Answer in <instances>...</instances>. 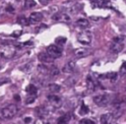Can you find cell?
<instances>
[{
    "label": "cell",
    "mask_w": 126,
    "mask_h": 124,
    "mask_svg": "<svg viewBox=\"0 0 126 124\" xmlns=\"http://www.w3.org/2000/svg\"><path fill=\"white\" fill-rule=\"evenodd\" d=\"M125 43H126V37L124 35H120V36H117V37H114L111 44H110V51L112 53H120L123 49H124V46H125Z\"/></svg>",
    "instance_id": "cell-1"
},
{
    "label": "cell",
    "mask_w": 126,
    "mask_h": 124,
    "mask_svg": "<svg viewBox=\"0 0 126 124\" xmlns=\"http://www.w3.org/2000/svg\"><path fill=\"white\" fill-rule=\"evenodd\" d=\"M18 112V107L15 104H9L6 107L0 108L1 119H12Z\"/></svg>",
    "instance_id": "cell-2"
},
{
    "label": "cell",
    "mask_w": 126,
    "mask_h": 124,
    "mask_svg": "<svg viewBox=\"0 0 126 124\" xmlns=\"http://www.w3.org/2000/svg\"><path fill=\"white\" fill-rule=\"evenodd\" d=\"M16 53V47L11 44L1 45L0 46V57L4 59H11Z\"/></svg>",
    "instance_id": "cell-3"
},
{
    "label": "cell",
    "mask_w": 126,
    "mask_h": 124,
    "mask_svg": "<svg viewBox=\"0 0 126 124\" xmlns=\"http://www.w3.org/2000/svg\"><path fill=\"white\" fill-rule=\"evenodd\" d=\"M92 38H93V34L88 30H85V31L79 32L77 35L78 41L83 45H90L92 42Z\"/></svg>",
    "instance_id": "cell-4"
},
{
    "label": "cell",
    "mask_w": 126,
    "mask_h": 124,
    "mask_svg": "<svg viewBox=\"0 0 126 124\" xmlns=\"http://www.w3.org/2000/svg\"><path fill=\"white\" fill-rule=\"evenodd\" d=\"M46 52L50 56H52L54 59H56V58L61 57V55H62V48L59 45H57V44H50V45L47 46Z\"/></svg>",
    "instance_id": "cell-5"
},
{
    "label": "cell",
    "mask_w": 126,
    "mask_h": 124,
    "mask_svg": "<svg viewBox=\"0 0 126 124\" xmlns=\"http://www.w3.org/2000/svg\"><path fill=\"white\" fill-rule=\"evenodd\" d=\"M94 102L98 106H106L109 103V96L107 94H98L93 98Z\"/></svg>",
    "instance_id": "cell-6"
},
{
    "label": "cell",
    "mask_w": 126,
    "mask_h": 124,
    "mask_svg": "<svg viewBox=\"0 0 126 124\" xmlns=\"http://www.w3.org/2000/svg\"><path fill=\"white\" fill-rule=\"evenodd\" d=\"M47 99H48V102L54 107V108H60L62 106V99L57 96V95H48L47 96Z\"/></svg>",
    "instance_id": "cell-7"
},
{
    "label": "cell",
    "mask_w": 126,
    "mask_h": 124,
    "mask_svg": "<svg viewBox=\"0 0 126 124\" xmlns=\"http://www.w3.org/2000/svg\"><path fill=\"white\" fill-rule=\"evenodd\" d=\"M52 19L54 21H62L65 23H68L71 21V18L69 15H67L66 13H62V12H57L52 16Z\"/></svg>",
    "instance_id": "cell-8"
},
{
    "label": "cell",
    "mask_w": 126,
    "mask_h": 124,
    "mask_svg": "<svg viewBox=\"0 0 126 124\" xmlns=\"http://www.w3.org/2000/svg\"><path fill=\"white\" fill-rule=\"evenodd\" d=\"M37 58L42 63H52L54 61V58L52 56H50L47 52H40V53H38Z\"/></svg>",
    "instance_id": "cell-9"
},
{
    "label": "cell",
    "mask_w": 126,
    "mask_h": 124,
    "mask_svg": "<svg viewBox=\"0 0 126 124\" xmlns=\"http://www.w3.org/2000/svg\"><path fill=\"white\" fill-rule=\"evenodd\" d=\"M92 54V49L90 48H85V47H81V48H77L75 50V55L79 58L81 57H85V56H88Z\"/></svg>",
    "instance_id": "cell-10"
},
{
    "label": "cell",
    "mask_w": 126,
    "mask_h": 124,
    "mask_svg": "<svg viewBox=\"0 0 126 124\" xmlns=\"http://www.w3.org/2000/svg\"><path fill=\"white\" fill-rule=\"evenodd\" d=\"M42 19H43V15H42L41 13H39V12H33V13H32V14L30 15V18H29L31 24L38 23V22H40Z\"/></svg>",
    "instance_id": "cell-11"
},
{
    "label": "cell",
    "mask_w": 126,
    "mask_h": 124,
    "mask_svg": "<svg viewBox=\"0 0 126 124\" xmlns=\"http://www.w3.org/2000/svg\"><path fill=\"white\" fill-rule=\"evenodd\" d=\"M75 67H76L75 61L71 60V61H68V62L63 66L62 71H63L64 73H66V74H71V73L75 70Z\"/></svg>",
    "instance_id": "cell-12"
},
{
    "label": "cell",
    "mask_w": 126,
    "mask_h": 124,
    "mask_svg": "<svg viewBox=\"0 0 126 124\" xmlns=\"http://www.w3.org/2000/svg\"><path fill=\"white\" fill-rule=\"evenodd\" d=\"M35 113L39 118H45L48 116V110L44 106H37L35 108Z\"/></svg>",
    "instance_id": "cell-13"
},
{
    "label": "cell",
    "mask_w": 126,
    "mask_h": 124,
    "mask_svg": "<svg viewBox=\"0 0 126 124\" xmlns=\"http://www.w3.org/2000/svg\"><path fill=\"white\" fill-rule=\"evenodd\" d=\"M114 119L112 113H104L100 116V123L101 124H109Z\"/></svg>",
    "instance_id": "cell-14"
},
{
    "label": "cell",
    "mask_w": 126,
    "mask_h": 124,
    "mask_svg": "<svg viewBox=\"0 0 126 124\" xmlns=\"http://www.w3.org/2000/svg\"><path fill=\"white\" fill-rule=\"evenodd\" d=\"M75 24H76V26H78V27H80V28H82V29H88V28L90 27L89 21H88L87 19H85V18H80V19H78Z\"/></svg>",
    "instance_id": "cell-15"
},
{
    "label": "cell",
    "mask_w": 126,
    "mask_h": 124,
    "mask_svg": "<svg viewBox=\"0 0 126 124\" xmlns=\"http://www.w3.org/2000/svg\"><path fill=\"white\" fill-rule=\"evenodd\" d=\"M87 89H88V91H89L90 93L95 91V85H94V80L91 78V76H89L87 78Z\"/></svg>",
    "instance_id": "cell-16"
},
{
    "label": "cell",
    "mask_w": 126,
    "mask_h": 124,
    "mask_svg": "<svg viewBox=\"0 0 126 124\" xmlns=\"http://www.w3.org/2000/svg\"><path fill=\"white\" fill-rule=\"evenodd\" d=\"M72 117H73L72 113H71V112H67V113H65L64 115H62L61 117H59L58 120H57V122H58V123H68V122L72 119Z\"/></svg>",
    "instance_id": "cell-17"
},
{
    "label": "cell",
    "mask_w": 126,
    "mask_h": 124,
    "mask_svg": "<svg viewBox=\"0 0 126 124\" xmlns=\"http://www.w3.org/2000/svg\"><path fill=\"white\" fill-rule=\"evenodd\" d=\"M26 91L27 93L30 94V95H36V93H37V89L34 85L32 84H30L27 88H26Z\"/></svg>",
    "instance_id": "cell-18"
},
{
    "label": "cell",
    "mask_w": 126,
    "mask_h": 124,
    "mask_svg": "<svg viewBox=\"0 0 126 124\" xmlns=\"http://www.w3.org/2000/svg\"><path fill=\"white\" fill-rule=\"evenodd\" d=\"M49 70H50V68L47 67V66H45V65H43V64H40V65L37 66V71H38L40 74H42V75H47V74H49Z\"/></svg>",
    "instance_id": "cell-19"
},
{
    "label": "cell",
    "mask_w": 126,
    "mask_h": 124,
    "mask_svg": "<svg viewBox=\"0 0 126 124\" xmlns=\"http://www.w3.org/2000/svg\"><path fill=\"white\" fill-rule=\"evenodd\" d=\"M61 87L57 84H49L48 85V91L51 93H58L60 91Z\"/></svg>",
    "instance_id": "cell-20"
},
{
    "label": "cell",
    "mask_w": 126,
    "mask_h": 124,
    "mask_svg": "<svg viewBox=\"0 0 126 124\" xmlns=\"http://www.w3.org/2000/svg\"><path fill=\"white\" fill-rule=\"evenodd\" d=\"M35 5H36V3L34 0H25V3H24V6L26 9H32Z\"/></svg>",
    "instance_id": "cell-21"
},
{
    "label": "cell",
    "mask_w": 126,
    "mask_h": 124,
    "mask_svg": "<svg viewBox=\"0 0 126 124\" xmlns=\"http://www.w3.org/2000/svg\"><path fill=\"white\" fill-rule=\"evenodd\" d=\"M18 23L20 24V25H22V26H29L31 23H30V20L29 19H27L26 17H19L18 18Z\"/></svg>",
    "instance_id": "cell-22"
},
{
    "label": "cell",
    "mask_w": 126,
    "mask_h": 124,
    "mask_svg": "<svg viewBox=\"0 0 126 124\" xmlns=\"http://www.w3.org/2000/svg\"><path fill=\"white\" fill-rule=\"evenodd\" d=\"M66 37H63V36H58L55 38V42L57 45H64L65 42H66Z\"/></svg>",
    "instance_id": "cell-23"
},
{
    "label": "cell",
    "mask_w": 126,
    "mask_h": 124,
    "mask_svg": "<svg viewBox=\"0 0 126 124\" xmlns=\"http://www.w3.org/2000/svg\"><path fill=\"white\" fill-rule=\"evenodd\" d=\"M92 2L96 7H102L103 5L106 4V1L105 0H92Z\"/></svg>",
    "instance_id": "cell-24"
},
{
    "label": "cell",
    "mask_w": 126,
    "mask_h": 124,
    "mask_svg": "<svg viewBox=\"0 0 126 124\" xmlns=\"http://www.w3.org/2000/svg\"><path fill=\"white\" fill-rule=\"evenodd\" d=\"M59 74V70H58V68L57 67H55V66H53V67H50V70H49V75L50 76H57Z\"/></svg>",
    "instance_id": "cell-25"
},
{
    "label": "cell",
    "mask_w": 126,
    "mask_h": 124,
    "mask_svg": "<svg viewBox=\"0 0 126 124\" xmlns=\"http://www.w3.org/2000/svg\"><path fill=\"white\" fill-rule=\"evenodd\" d=\"M88 112H89V107L85 103H82V106H81V109H80V114L84 115V114H87Z\"/></svg>",
    "instance_id": "cell-26"
},
{
    "label": "cell",
    "mask_w": 126,
    "mask_h": 124,
    "mask_svg": "<svg viewBox=\"0 0 126 124\" xmlns=\"http://www.w3.org/2000/svg\"><path fill=\"white\" fill-rule=\"evenodd\" d=\"M80 124H94V121L88 119V118H84V119L80 120Z\"/></svg>",
    "instance_id": "cell-27"
},
{
    "label": "cell",
    "mask_w": 126,
    "mask_h": 124,
    "mask_svg": "<svg viewBox=\"0 0 126 124\" xmlns=\"http://www.w3.org/2000/svg\"><path fill=\"white\" fill-rule=\"evenodd\" d=\"M105 77H106V78H108L110 81H115V79H116L117 75H116V73H108Z\"/></svg>",
    "instance_id": "cell-28"
},
{
    "label": "cell",
    "mask_w": 126,
    "mask_h": 124,
    "mask_svg": "<svg viewBox=\"0 0 126 124\" xmlns=\"http://www.w3.org/2000/svg\"><path fill=\"white\" fill-rule=\"evenodd\" d=\"M34 99H35V95H30V96L27 98L26 102H27V103H32V102L34 101Z\"/></svg>",
    "instance_id": "cell-29"
},
{
    "label": "cell",
    "mask_w": 126,
    "mask_h": 124,
    "mask_svg": "<svg viewBox=\"0 0 126 124\" xmlns=\"http://www.w3.org/2000/svg\"><path fill=\"white\" fill-rule=\"evenodd\" d=\"M120 74L121 75L126 74V63H123V65L121 66V68H120Z\"/></svg>",
    "instance_id": "cell-30"
},
{
    "label": "cell",
    "mask_w": 126,
    "mask_h": 124,
    "mask_svg": "<svg viewBox=\"0 0 126 124\" xmlns=\"http://www.w3.org/2000/svg\"><path fill=\"white\" fill-rule=\"evenodd\" d=\"M9 82V79H4V78H0V86H2L3 84H6Z\"/></svg>",
    "instance_id": "cell-31"
},
{
    "label": "cell",
    "mask_w": 126,
    "mask_h": 124,
    "mask_svg": "<svg viewBox=\"0 0 126 124\" xmlns=\"http://www.w3.org/2000/svg\"><path fill=\"white\" fill-rule=\"evenodd\" d=\"M6 11L9 12V13H13V12H14V8H13L11 5H9V6L6 8Z\"/></svg>",
    "instance_id": "cell-32"
},
{
    "label": "cell",
    "mask_w": 126,
    "mask_h": 124,
    "mask_svg": "<svg viewBox=\"0 0 126 124\" xmlns=\"http://www.w3.org/2000/svg\"><path fill=\"white\" fill-rule=\"evenodd\" d=\"M32 121V117H26V118L24 119V122H25V123H31Z\"/></svg>",
    "instance_id": "cell-33"
},
{
    "label": "cell",
    "mask_w": 126,
    "mask_h": 124,
    "mask_svg": "<svg viewBox=\"0 0 126 124\" xmlns=\"http://www.w3.org/2000/svg\"><path fill=\"white\" fill-rule=\"evenodd\" d=\"M39 2L42 4V5H45V4H47V2H48V0H39Z\"/></svg>",
    "instance_id": "cell-34"
},
{
    "label": "cell",
    "mask_w": 126,
    "mask_h": 124,
    "mask_svg": "<svg viewBox=\"0 0 126 124\" xmlns=\"http://www.w3.org/2000/svg\"><path fill=\"white\" fill-rule=\"evenodd\" d=\"M15 100H17V101L21 100V98H20V96H19L18 94H16V95H15Z\"/></svg>",
    "instance_id": "cell-35"
},
{
    "label": "cell",
    "mask_w": 126,
    "mask_h": 124,
    "mask_svg": "<svg viewBox=\"0 0 126 124\" xmlns=\"http://www.w3.org/2000/svg\"><path fill=\"white\" fill-rule=\"evenodd\" d=\"M0 69H2V63H1V61H0Z\"/></svg>",
    "instance_id": "cell-36"
}]
</instances>
